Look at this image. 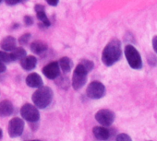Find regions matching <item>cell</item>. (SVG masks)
Here are the masks:
<instances>
[{"instance_id": "cell-29", "label": "cell", "mask_w": 157, "mask_h": 141, "mask_svg": "<svg viewBox=\"0 0 157 141\" xmlns=\"http://www.w3.org/2000/svg\"><path fill=\"white\" fill-rule=\"evenodd\" d=\"M2 1H3V0H0V3H1V2H2Z\"/></svg>"}, {"instance_id": "cell-11", "label": "cell", "mask_w": 157, "mask_h": 141, "mask_svg": "<svg viewBox=\"0 0 157 141\" xmlns=\"http://www.w3.org/2000/svg\"><path fill=\"white\" fill-rule=\"evenodd\" d=\"M17 42L16 39L12 36H8L6 38H4L1 41V43H0V47H1L5 52H12L13 50H15L17 47Z\"/></svg>"}, {"instance_id": "cell-15", "label": "cell", "mask_w": 157, "mask_h": 141, "mask_svg": "<svg viewBox=\"0 0 157 141\" xmlns=\"http://www.w3.org/2000/svg\"><path fill=\"white\" fill-rule=\"evenodd\" d=\"M31 50L37 54H41L47 50V44L42 41H35L31 44Z\"/></svg>"}, {"instance_id": "cell-20", "label": "cell", "mask_w": 157, "mask_h": 141, "mask_svg": "<svg viewBox=\"0 0 157 141\" xmlns=\"http://www.w3.org/2000/svg\"><path fill=\"white\" fill-rule=\"evenodd\" d=\"M116 141H132V139H131V137L128 134L121 133V134L117 135Z\"/></svg>"}, {"instance_id": "cell-28", "label": "cell", "mask_w": 157, "mask_h": 141, "mask_svg": "<svg viewBox=\"0 0 157 141\" xmlns=\"http://www.w3.org/2000/svg\"><path fill=\"white\" fill-rule=\"evenodd\" d=\"M2 135H3V132H2V129L0 128V138L2 137Z\"/></svg>"}, {"instance_id": "cell-7", "label": "cell", "mask_w": 157, "mask_h": 141, "mask_svg": "<svg viewBox=\"0 0 157 141\" xmlns=\"http://www.w3.org/2000/svg\"><path fill=\"white\" fill-rule=\"evenodd\" d=\"M115 118H116L115 113H114L112 111L108 110V109H102V110H99V111L95 113V120H96L100 124H102V125L105 126V127L111 125V124L114 123Z\"/></svg>"}, {"instance_id": "cell-13", "label": "cell", "mask_w": 157, "mask_h": 141, "mask_svg": "<svg viewBox=\"0 0 157 141\" xmlns=\"http://www.w3.org/2000/svg\"><path fill=\"white\" fill-rule=\"evenodd\" d=\"M36 63H37V59L33 55L25 56L22 60H21V67L25 70H28V71L33 70L36 66Z\"/></svg>"}, {"instance_id": "cell-12", "label": "cell", "mask_w": 157, "mask_h": 141, "mask_svg": "<svg viewBox=\"0 0 157 141\" xmlns=\"http://www.w3.org/2000/svg\"><path fill=\"white\" fill-rule=\"evenodd\" d=\"M93 133L94 135L95 136V138H97L98 140L104 141V140H107L110 136V132L107 128H105V126H94L93 129Z\"/></svg>"}, {"instance_id": "cell-16", "label": "cell", "mask_w": 157, "mask_h": 141, "mask_svg": "<svg viewBox=\"0 0 157 141\" xmlns=\"http://www.w3.org/2000/svg\"><path fill=\"white\" fill-rule=\"evenodd\" d=\"M58 64H59L60 68L62 69V71L65 72V73H68L70 71L71 68H72V65H73L72 64V61L68 57H67V56L62 57L59 60Z\"/></svg>"}, {"instance_id": "cell-27", "label": "cell", "mask_w": 157, "mask_h": 141, "mask_svg": "<svg viewBox=\"0 0 157 141\" xmlns=\"http://www.w3.org/2000/svg\"><path fill=\"white\" fill-rule=\"evenodd\" d=\"M6 65L3 64V63H0V74L1 73H3V72H5L6 71Z\"/></svg>"}, {"instance_id": "cell-3", "label": "cell", "mask_w": 157, "mask_h": 141, "mask_svg": "<svg viewBox=\"0 0 157 141\" xmlns=\"http://www.w3.org/2000/svg\"><path fill=\"white\" fill-rule=\"evenodd\" d=\"M88 73L89 71L82 63H80L76 66L72 76V87L74 90H80L82 86L85 85L87 81Z\"/></svg>"}, {"instance_id": "cell-21", "label": "cell", "mask_w": 157, "mask_h": 141, "mask_svg": "<svg viewBox=\"0 0 157 141\" xmlns=\"http://www.w3.org/2000/svg\"><path fill=\"white\" fill-rule=\"evenodd\" d=\"M82 64L85 66V68L88 70L89 72H90V71H92L93 68H94V62H93V61L86 60V59L82 60Z\"/></svg>"}, {"instance_id": "cell-14", "label": "cell", "mask_w": 157, "mask_h": 141, "mask_svg": "<svg viewBox=\"0 0 157 141\" xmlns=\"http://www.w3.org/2000/svg\"><path fill=\"white\" fill-rule=\"evenodd\" d=\"M13 105L10 101H3L0 102V116H10L13 113Z\"/></svg>"}, {"instance_id": "cell-10", "label": "cell", "mask_w": 157, "mask_h": 141, "mask_svg": "<svg viewBox=\"0 0 157 141\" xmlns=\"http://www.w3.org/2000/svg\"><path fill=\"white\" fill-rule=\"evenodd\" d=\"M26 84L30 88H37V89H39V88L43 87V80L38 74L31 73L26 78Z\"/></svg>"}, {"instance_id": "cell-22", "label": "cell", "mask_w": 157, "mask_h": 141, "mask_svg": "<svg viewBox=\"0 0 157 141\" xmlns=\"http://www.w3.org/2000/svg\"><path fill=\"white\" fill-rule=\"evenodd\" d=\"M30 38H31V34H30V33L23 34V35L19 39V42H20V43H21V44H25V43H27L29 42Z\"/></svg>"}, {"instance_id": "cell-23", "label": "cell", "mask_w": 157, "mask_h": 141, "mask_svg": "<svg viewBox=\"0 0 157 141\" xmlns=\"http://www.w3.org/2000/svg\"><path fill=\"white\" fill-rule=\"evenodd\" d=\"M24 1H26V0H5V2L8 5H10V6H13V5L21 3V2H24Z\"/></svg>"}, {"instance_id": "cell-24", "label": "cell", "mask_w": 157, "mask_h": 141, "mask_svg": "<svg viewBox=\"0 0 157 141\" xmlns=\"http://www.w3.org/2000/svg\"><path fill=\"white\" fill-rule=\"evenodd\" d=\"M24 22H25V24H26L27 26H31V25L33 23V19H32V17H30V16H25V17H24Z\"/></svg>"}, {"instance_id": "cell-26", "label": "cell", "mask_w": 157, "mask_h": 141, "mask_svg": "<svg viewBox=\"0 0 157 141\" xmlns=\"http://www.w3.org/2000/svg\"><path fill=\"white\" fill-rule=\"evenodd\" d=\"M58 1H59V0H46V2L50 6H53V7H56L58 4Z\"/></svg>"}, {"instance_id": "cell-19", "label": "cell", "mask_w": 157, "mask_h": 141, "mask_svg": "<svg viewBox=\"0 0 157 141\" xmlns=\"http://www.w3.org/2000/svg\"><path fill=\"white\" fill-rule=\"evenodd\" d=\"M10 54L5 52V51H0V63H9L11 62Z\"/></svg>"}, {"instance_id": "cell-18", "label": "cell", "mask_w": 157, "mask_h": 141, "mask_svg": "<svg viewBox=\"0 0 157 141\" xmlns=\"http://www.w3.org/2000/svg\"><path fill=\"white\" fill-rule=\"evenodd\" d=\"M36 13H37V18H38V20H41V21L43 22V24H44L45 27H49V26L51 25V23H50V21H49V20H48V18H47V16H46V14H45V12H44V10L37 11Z\"/></svg>"}, {"instance_id": "cell-17", "label": "cell", "mask_w": 157, "mask_h": 141, "mask_svg": "<svg viewBox=\"0 0 157 141\" xmlns=\"http://www.w3.org/2000/svg\"><path fill=\"white\" fill-rule=\"evenodd\" d=\"M26 56V51L22 47H18L10 53V57L12 61L22 60Z\"/></svg>"}, {"instance_id": "cell-25", "label": "cell", "mask_w": 157, "mask_h": 141, "mask_svg": "<svg viewBox=\"0 0 157 141\" xmlns=\"http://www.w3.org/2000/svg\"><path fill=\"white\" fill-rule=\"evenodd\" d=\"M152 47H153L154 52L157 54V36H154L152 38Z\"/></svg>"}, {"instance_id": "cell-1", "label": "cell", "mask_w": 157, "mask_h": 141, "mask_svg": "<svg viewBox=\"0 0 157 141\" xmlns=\"http://www.w3.org/2000/svg\"><path fill=\"white\" fill-rule=\"evenodd\" d=\"M121 56V44L117 39L110 41L102 53V62L106 66H111L117 63Z\"/></svg>"}, {"instance_id": "cell-8", "label": "cell", "mask_w": 157, "mask_h": 141, "mask_svg": "<svg viewBox=\"0 0 157 141\" xmlns=\"http://www.w3.org/2000/svg\"><path fill=\"white\" fill-rule=\"evenodd\" d=\"M24 130V122L19 117L12 118L9 124V135L10 137H18L21 135Z\"/></svg>"}, {"instance_id": "cell-4", "label": "cell", "mask_w": 157, "mask_h": 141, "mask_svg": "<svg viewBox=\"0 0 157 141\" xmlns=\"http://www.w3.org/2000/svg\"><path fill=\"white\" fill-rule=\"evenodd\" d=\"M125 55L131 68L140 69L142 67V60H141L140 54L134 46L128 44L125 47Z\"/></svg>"}, {"instance_id": "cell-2", "label": "cell", "mask_w": 157, "mask_h": 141, "mask_svg": "<svg viewBox=\"0 0 157 141\" xmlns=\"http://www.w3.org/2000/svg\"><path fill=\"white\" fill-rule=\"evenodd\" d=\"M53 91L46 86H43L39 88L32 97V100L34 103V105L39 109H44L52 102L53 99Z\"/></svg>"}, {"instance_id": "cell-6", "label": "cell", "mask_w": 157, "mask_h": 141, "mask_svg": "<svg viewBox=\"0 0 157 141\" xmlns=\"http://www.w3.org/2000/svg\"><path fill=\"white\" fill-rule=\"evenodd\" d=\"M21 114L28 122H37L40 119V113L36 106H33L30 103L24 104L21 109Z\"/></svg>"}, {"instance_id": "cell-5", "label": "cell", "mask_w": 157, "mask_h": 141, "mask_svg": "<svg viewBox=\"0 0 157 141\" xmlns=\"http://www.w3.org/2000/svg\"><path fill=\"white\" fill-rule=\"evenodd\" d=\"M86 94L90 99H101L105 95V87L99 81H93L87 87Z\"/></svg>"}, {"instance_id": "cell-9", "label": "cell", "mask_w": 157, "mask_h": 141, "mask_svg": "<svg viewBox=\"0 0 157 141\" xmlns=\"http://www.w3.org/2000/svg\"><path fill=\"white\" fill-rule=\"evenodd\" d=\"M59 72H60V66L57 62L49 63L43 68L44 75L49 80L56 79L59 76Z\"/></svg>"}, {"instance_id": "cell-30", "label": "cell", "mask_w": 157, "mask_h": 141, "mask_svg": "<svg viewBox=\"0 0 157 141\" xmlns=\"http://www.w3.org/2000/svg\"><path fill=\"white\" fill-rule=\"evenodd\" d=\"M32 141H39V140H32Z\"/></svg>"}]
</instances>
